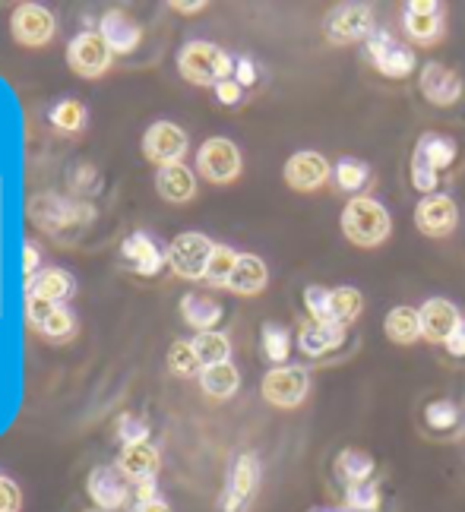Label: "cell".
Returning a JSON list of instances; mask_svg holds the SVG:
<instances>
[{
  "label": "cell",
  "instance_id": "obj_12",
  "mask_svg": "<svg viewBox=\"0 0 465 512\" xmlns=\"http://www.w3.org/2000/svg\"><path fill=\"white\" fill-rule=\"evenodd\" d=\"M143 152H146V159L159 168L181 165V159L187 155V133L171 121H155L143 133Z\"/></svg>",
  "mask_w": 465,
  "mask_h": 512
},
{
  "label": "cell",
  "instance_id": "obj_13",
  "mask_svg": "<svg viewBox=\"0 0 465 512\" xmlns=\"http://www.w3.org/2000/svg\"><path fill=\"white\" fill-rule=\"evenodd\" d=\"M310 389L304 367H273L263 377V399L276 408H298Z\"/></svg>",
  "mask_w": 465,
  "mask_h": 512
},
{
  "label": "cell",
  "instance_id": "obj_16",
  "mask_svg": "<svg viewBox=\"0 0 465 512\" xmlns=\"http://www.w3.org/2000/svg\"><path fill=\"white\" fill-rule=\"evenodd\" d=\"M415 225L421 234H428V238H447L459 225V209L450 196H443V193L424 196L415 209Z\"/></svg>",
  "mask_w": 465,
  "mask_h": 512
},
{
  "label": "cell",
  "instance_id": "obj_51",
  "mask_svg": "<svg viewBox=\"0 0 465 512\" xmlns=\"http://www.w3.org/2000/svg\"><path fill=\"white\" fill-rule=\"evenodd\" d=\"M314 512H333V509H314Z\"/></svg>",
  "mask_w": 465,
  "mask_h": 512
},
{
  "label": "cell",
  "instance_id": "obj_47",
  "mask_svg": "<svg viewBox=\"0 0 465 512\" xmlns=\"http://www.w3.org/2000/svg\"><path fill=\"white\" fill-rule=\"evenodd\" d=\"M235 80H238L241 89L257 83V64L250 61V57H238V61H235Z\"/></svg>",
  "mask_w": 465,
  "mask_h": 512
},
{
  "label": "cell",
  "instance_id": "obj_38",
  "mask_svg": "<svg viewBox=\"0 0 465 512\" xmlns=\"http://www.w3.org/2000/svg\"><path fill=\"white\" fill-rule=\"evenodd\" d=\"M345 506L348 512H377L380 509V490L374 481L345 487Z\"/></svg>",
  "mask_w": 465,
  "mask_h": 512
},
{
  "label": "cell",
  "instance_id": "obj_35",
  "mask_svg": "<svg viewBox=\"0 0 465 512\" xmlns=\"http://www.w3.org/2000/svg\"><path fill=\"white\" fill-rule=\"evenodd\" d=\"M76 329H80V323H76V313L67 304H61L35 332H38V336L51 339V342H67V339L76 336Z\"/></svg>",
  "mask_w": 465,
  "mask_h": 512
},
{
  "label": "cell",
  "instance_id": "obj_1",
  "mask_svg": "<svg viewBox=\"0 0 465 512\" xmlns=\"http://www.w3.org/2000/svg\"><path fill=\"white\" fill-rule=\"evenodd\" d=\"M32 222L42 228L51 241L70 247L83 238V231L95 222V206L86 200H70L64 193H38L29 203Z\"/></svg>",
  "mask_w": 465,
  "mask_h": 512
},
{
  "label": "cell",
  "instance_id": "obj_39",
  "mask_svg": "<svg viewBox=\"0 0 465 512\" xmlns=\"http://www.w3.org/2000/svg\"><path fill=\"white\" fill-rule=\"evenodd\" d=\"M367 174H371V171H367L364 162H358V159H342L336 165V184L342 190H361L367 184Z\"/></svg>",
  "mask_w": 465,
  "mask_h": 512
},
{
  "label": "cell",
  "instance_id": "obj_14",
  "mask_svg": "<svg viewBox=\"0 0 465 512\" xmlns=\"http://www.w3.org/2000/svg\"><path fill=\"white\" fill-rule=\"evenodd\" d=\"M371 32H374V10L367 4H345L326 19V35L336 45L361 42V38H371Z\"/></svg>",
  "mask_w": 465,
  "mask_h": 512
},
{
  "label": "cell",
  "instance_id": "obj_41",
  "mask_svg": "<svg viewBox=\"0 0 465 512\" xmlns=\"http://www.w3.org/2000/svg\"><path fill=\"white\" fill-rule=\"evenodd\" d=\"M118 440L124 446H137V443H149V424L137 415H121L118 418Z\"/></svg>",
  "mask_w": 465,
  "mask_h": 512
},
{
  "label": "cell",
  "instance_id": "obj_42",
  "mask_svg": "<svg viewBox=\"0 0 465 512\" xmlns=\"http://www.w3.org/2000/svg\"><path fill=\"white\" fill-rule=\"evenodd\" d=\"M0 512H23V490L0 471Z\"/></svg>",
  "mask_w": 465,
  "mask_h": 512
},
{
  "label": "cell",
  "instance_id": "obj_50",
  "mask_svg": "<svg viewBox=\"0 0 465 512\" xmlns=\"http://www.w3.org/2000/svg\"><path fill=\"white\" fill-rule=\"evenodd\" d=\"M171 10H178V13H200V10H206V4H203V0H190V4H184V0H174Z\"/></svg>",
  "mask_w": 465,
  "mask_h": 512
},
{
  "label": "cell",
  "instance_id": "obj_25",
  "mask_svg": "<svg viewBox=\"0 0 465 512\" xmlns=\"http://www.w3.org/2000/svg\"><path fill=\"white\" fill-rule=\"evenodd\" d=\"M345 342V326L336 323H304L298 332V345L307 358H323Z\"/></svg>",
  "mask_w": 465,
  "mask_h": 512
},
{
  "label": "cell",
  "instance_id": "obj_5",
  "mask_svg": "<svg viewBox=\"0 0 465 512\" xmlns=\"http://www.w3.org/2000/svg\"><path fill=\"white\" fill-rule=\"evenodd\" d=\"M212 250H216V244H212L206 234L184 231L168 247V266L174 269V275H181L187 282H203Z\"/></svg>",
  "mask_w": 465,
  "mask_h": 512
},
{
  "label": "cell",
  "instance_id": "obj_36",
  "mask_svg": "<svg viewBox=\"0 0 465 512\" xmlns=\"http://www.w3.org/2000/svg\"><path fill=\"white\" fill-rule=\"evenodd\" d=\"M260 342H263L266 358L282 367V361L288 358V351H292V336H288V329L279 326V323H266L263 332H260Z\"/></svg>",
  "mask_w": 465,
  "mask_h": 512
},
{
  "label": "cell",
  "instance_id": "obj_28",
  "mask_svg": "<svg viewBox=\"0 0 465 512\" xmlns=\"http://www.w3.org/2000/svg\"><path fill=\"white\" fill-rule=\"evenodd\" d=\"M361 307H364V298H361L358 288H352V285L329 288V298H326V323H336V326L355 323Z\"/></svg>",
  "mask_w": 465,
  "mask_h": 512
},
{
  "label": "cell",
  "instance_id": "obj_34",
  "mask_svg": "<svg viewBox=\"0 0 465 512\" xmlns=\"http://www.w3.org/2000/svg\"><path fill=\"white\" fill-rule=\"evenodd\" d=\"M238 256L241 253H235L231 247L216 244V250H212V256H209V266H206V279L203 282L216 285V288H228L231 275H235V266H238Z\"/></svg>",
  "mask_w": 465,
  "mask_h": 512
},
{
  "label": "cell",
  "instance_id": "obj_24",
  "mask_svg": "<svg viewBox=\"0 0 465 512\" xmlns=\"http://www.w3.org/2000/svg\"><path fill=\"white\" fill-rule=\"evenodd\" d=\"M26 294H29V298L51 301V304H64L76 294V282H73V275L64 272V269H42L26 285Z\"/></svg>",
  "mask_w": 465,
  "mask_h": 512
},
{
  "label": "cell",
  "instance_id": "obj_22",
  "mask_svg": "<svg viewBox=\"0 0 465 512\" xmlns=\"http://www.w3.org/2000/svg\"><path fill=\"white\" fill-rule=\"evenodd\" d=\"M405 32H409L415 42L431 45L443 32V7L431 4V0H415V4L405 7Z\"/></svg>",
  "mask_w": 465,
  "mask_h": 512
},
{
  "label": "cell",
  "instance_id": "obj_6",
  "mask_svg": "<svg viewBox=\"0 0 465 512\" xmlns=\"http://www.w3.org/2000/svg\"><path fill=\"white\" fill-rule=\"evenodd\" d=\"M111 57H114V51L99 35V29H83L80 35H73L67 45V64L76 76H83V80L102 76L111 67Z\"/></svg>",
  "mask_w": 465,
  "mask_h": 512
},
{
  "label": "cell",
  "instance_id": "obj_8",
  "mask_svg": "<svg viewBox=\"0 0 465 512\" xmlns=\"http://www.w3.org/2000/svg\"><path fill=\"white\" fill-rule=\"evenodd\" d=\"M197 168L209 184H231L241 174V152L225 136H212L197 152Z\"/></svg>",
  "mask_w": 465,
  "mask_h": 512
},
{
  "label": "cell",
  "instance_id": "obj_19",
  "mask_svg": "<svg viewBox=\"0 0 465 512\" xmlns=\"http://www.w3.org/2000/svg\"><path fill=\"white\" fill-rule=\"evenodd\" d=\"M329 177V162L323 159L320 152H295L292 159L285 162V184L292 190L310 193L326 184Z\"/></svg>",
  "mask_w": 465,
  "mask_h": 512
},
{
  "label": "cell",
  "instance_id": "obj_21",
  "mask_svg": "<svg viewBox=\"0 0 465 512\" xmlns=\"http://www.w3.org/2000/svg\"><path fill=\"white\" fill-rule=\"evenodd\" d=\"M159 465H162V456H159V449H155L152 443L124 446L121 456H118V468L124 471V478L130 484L155 481V475H159Z\"/></svg>",
  "mask_w": 465,
  "mask_h": 512
},
{
  "label": "cell",
  "instance_id": "obj_48",
  "mask_svg": "<svg viewBox=\"0 0 465 512\" xmlns=\"http://www.w3.org/2000/svg\"><path fill=\"white\" fill-rule=\"evenodd\" d=\"M447 351L453 354V358H465V317H462V323L456 326V332L450 336V342H447Z\"/></svg>",
  "mask_w": 465,
  "mask_h": 512
},
{
  "label": "cell",
  "instance_id": "obj_49",
  "mask_svg": "<svg viewBox=\"0 0 465 512\" xmlns=\"http://www.w3.org/2000/svg\"><path fill=\"white\" fill-rule=\"evenodd\" d=\"M133 512H171L168 503L162 497H155V500H146V503H133Z\"/></svg>",
  "mask_w": 465,
  "mask_h": 512
},
{
  "label": "cell",
  "instance_id": "obj_10",
  "mask_svg": "<svg viewBox=\"0 0 465 512\" xmlns=\"http://www.w3.org/2000/svg\"><path fill=\"white\" fill-rule=\"evenodd\" d=\"M121 263L143 275V279H155L165 266H168V250L162 247V241L149 231H133L130 238L121 244Z\"/></svg>",
  "mask_w": 465,
  "mask_h": 512
},
{
  "label": "cell",
  "instance_id": "obj_9",
  "mask_svg": "<svg viewBox=\"0 0 465 512\" xmlns=\"http://www.w3.org/2000/svg\"><path fill=\"white\" fill-rule=\"evenodd\" d=\"M260 487V459L254 452H241L228 471V484H225V494L219 500L222 512H244L250 497L257 494Z\"/></svg>",
  "mask_w": 465,
  "mask_h": 512
},
{
  "label": "cell",
  "instance_id": "obj_32",
  "mask_svg": "<svg viewBox=\"0 0 465 512\" xmlns=\"http://www.w3.org/2000/svg\"><path fill=\"white\" fill-rule=\"evenodd\" d=\"M374 459L367 456V452L361 449H342L339 456H336V475L345 487H352V484H367L374 478Z\"/></svg>",
  "mask_w": 465,
  "mask_h": 512
},
{
  "label": "cell",
  "instance_id": "obj_43",
  "mask_svg": "<svg viewBox=\"0 0 465 512\" xmlns=\"http://www.w3.org/2000/svg\"><path fill=\"white\" fill-rule=\"evenodd\" d=\"M326 298H329V288H323V285L304 288V304H307L310 320L314 323H326Z\"/></svg>",
  "mask_w": 465,
  "mask_h": 512
},
{
  "label": "cell",
  "instance_id": "obj_45",
  "mask_svg": "<svg viewBox=\"0 0 465 512\" xmlns=\"http://www.w3.org/2000/svg\"><path fill=\"white\" fill-rule=\"evenodd\" d=\"M241 98H244V89L238 86V80H235V76H231V80H222L219 86H216V102L219 105H238L241 102Z\"/></svg>",
  "mask_w": 465,
  "mask_h": 512
},
{
  "label": "cell",
  "instance_id": "obj_2",
  "mask_svg": "<svg viewBox=\"0 0 465 512\" xmlns=\"http://www.w3.org/2000/svg\"><path fill=\"white\" fill-rule=\"evenodd\" d=\"M178 70H181V76L187 83L216 89L222 80H231V76H235V61H231V54L222 51L219 45L187 42L178 51Z\"/></svg>",
  "mask_w": 465,
  "mask_h": 512
},
{
  "label": "cell",
  "instance_id": "obj_31",
  "mask_svg": "<svg viewBox=\"0 0 465 512\" xmlns=\"http://www.w3.org/2000/svg\"><path fill=\"white\" fill-rule=\"evenodd\" d=\"M48 124L61 133H80L89 124V108L80 98H57L48 108Z\"/></svg>",
  "mask_w": 465,
  "mask_h": 512
},
{
  "label": "cell",
  "instance_id": "obj_15",
  "mask_svg": "<svg viewBox=\"0 0 465 512\" xmlns=\"http://www.w3.org/2000/svg\"><path fill=\"white\" fill-rule=\"evenodd\" d=\"M367 54L377 64V70L390 80H402L415 70V54L409 48H402L390 32L374 29L371 38H367Z\"/></svg>",
  "mask_w": 465,
  "mask_h": 512
},
{
  "label": "cell",
  "instance_id": "obj_17",
  "mask_svg": "<svg viewBox=\"0 0 465 512\" xmlns=\"http://www.w3.org/2000/svg\"><path fill=\"white\" fill-rule=\"evenodd\" d=\"M99 35L105 38L114 54H133L143 42V26L124 10H108L99 19Z\"/></svg>",
  "mask_w": 465,
  "mask_h": 512
},
{
  "label": "cell",
  "instance_id": "obj_7",
  "mask_svg": "<svg viewBox=\"0 0 465 512\" xmlns=\"http://www.w3.org/2000/svg\"><path fill=\"white\" fill-rule=\"evenodd\" d=\"M86 494L99 512H121L127 503H133V484L118 465H99L89 471Z\"/></svg>",
  "mask_w": 465,
  "mask_h": 512
},
{
  "label": "cell",
  "instance_id": "obj_40",
  "mask_svg": "<svg viewBox=\"0 0 465 512\" xmlns=\"http://www.w3.org/2000/svg\"><path fill=\"white\" fill-rule=\"evenodd\" d=\"M424 421H428L434 430H450V427H456V421H459V408H456V402H450V399L431 402L428 408H424Z\"/></svg>",
  "mask_w": 465,
  "mask_h": 512
},
{
  "label": "cell",
  "instance_id": "obj_3",
  "mask_svg": "<svg viewBox=\"0 0 465 512\" xmlns=\"http://www.w3.org/2000/svg\"><path fill=\"white\" fill-rule=\"evenodd\" d=\"M342 231H345V238L358 247H377L390 238L393 222L383 203L371 200V196H355V200H348V206L342 209Z\"/></svg>",
  "mask_w": 465,
  "mask_h": 512
},
{
  "label": "cell",
  "instance_id": "obj_4",
  "mask_svg": "<svg viewBox=\"0 0 465 512\" xmlns=\"http://www.w3.org/2000/svg\"><path fill=\"white\" fill-rule=\"evenodd\" d=\"M459 155V146L456 140L443 133H424L418 146H415V155H412V184L415 190L421 193H431L437 187V177L440 171H447Z\"/></svg>",
  "mask_w": 465,
  "mask_h": 512
},
{
  "label": "cell",
  "instance_id": "obj_11",
  "mask_svg": "<svg viewBox=\"0 0 465 512\" xmlns=\"http://www.w3.org/2000/svg\"><path fill=\"white\" fill-rule=\"evenodd\" d=\"M10 32L19 45L26 48H42L48 45L57 32V19L42 4H19L10 16Z\"/></svg>",
  "mask_w": 465,
  "mask_h": 512
},
{
  "label": "cell",
  "instance_id": "obj_26",
  "mask_svg": "<svg viewBox=\"0 0 465 512\" xmlns=\"http://www.w3.org/2000/svg\"><path fill=\"white\" fill-rule=\"evenodd\" d=\"M222 304L216 298H206V294H184L181 298V317L187 326H193L197 332H216V326L222 323Z\"/></svg>",
  "mask_w": 465,
  "mask_h": 512
},
{
  "label": "cell",
  "instance_id": "obj_27",
  "mask_svg": "<svg viewBox=\"0 0 465 512\" xmlns=\"http://www.w3.org/2000/svg\"><path fill=\"white\" fill-rule=\"evenodd\" d=\"M269 282V269L266 263L260 260V256L254 253H241L238 256V266H235V275H231L228 288L235 294H244V298H250V294H260Z\"/></svg>",
  "mask_w": 465,
  "mask_h": 512
},
{
  "label": "cell",
  "instance_id": "obj_37",
  "mask_svg": "<svg viewBox=\"0 0 465 512\" xmlns=\"http://www.w3.org/2000/svg\"><path fill=\"white\" fill-rule=\"evenodd\" d=\"M168 370L174 373V377H197V373L203 370V364L197 361V354H193V345L190 342H174L171 351H168Z\"/></svg>",
  "mask_w": 465,
  "mask_h": 512
},
{
  "label": "cell",
  "instance_id": "obj_29",
  "mask_svg": "<svg viewBox=\"0 0 465 512\" xmlns=\"http://www.w3.org/2000/svg\"><path fill=\"white\" fill-rule=\"evenodd\" d=\"M383 329H386V339L396 342V345H412L418 336H421V313L415 307H393L386 313L383 320Z\"/></svg>",
  "mask_w": 465,
  "mask_h": 512
},
{
  "label": "cell",
  "instance_id": "obj_23",
  "mask_svg": "<svg viewBox=\"0 0 465 512\" xmlns=\"http://www.w3.org/2000/svg\"><path fill=\"white\" fill-rule=\"evenodd\" d=\"M155 190L168 203H190L197 196V177L181 162V165H165L155 174Z\"/></svg>",
  "mask_w": 465,
  "mask_h": 512
},
{
  "label": "cell",
  "instance_id": "obj_46",
  "mask_svg": "<svg viewBox=\"0 0 465 512\" xmlns=\"http://www.w3.org/2000/svg\"><path fill=\"white\" fill-rule=\"evenodd\" d=\"M38 272H42V256H38V247L29 241V244L23 247V275H26V285L35 279Z\"/></svg>",
  "mask_w": 465,
  "mask_h": 512
},
{
  "label": "cell",
  "instance_id": "obj_52",
  "mask_svg": "<svg viewBox=\"0 0 465 512\" xmlns=\"http://www.w3.org/2000/svg\"><path fill=\"white\" fill-rule=\"evenodd\" d=\"M95 512H99V509H95Z\"/></svg>",
  "mask_w": 465,
  "mask_h": 512
},
{
  "label": "cell",
  "instance_id": "obj_18",
  "mask_svg": "<svg viewBox=\"0 0 465 512\" xmlns=\"http://www.w3.org/2000/svg\"><path fill=\"white\" fill-rule=\"evenodd\" d=\"M418 86H421L424 98H428V102L437 105V108H450L462 98V76L453 73L450 67H443V64L424 67L421 76H418Z\"/></svg>",
  "mask_w": 465,
  "mask_h": 512
},
{
  "label": "cell",
  "instance_id": "obj_30",
  "mask_svg": "<svg viewBox=\"0 0 465 512\" xmlns=\"http://www.w3.org/2000/svg\"><path fill=\"white\" fill-rule=\"evenodd\" d=\"M200 386L212 399H231L238 392V386H241V373L231 361L216 364V367H203L200 370Z\"/></svg>",
  "mask_w": 465,
  "mask_h": 512
},
{
  "label": "cell",
  "instance_id": "obj_44",
  "mask_svg": "<svg viewBox=\"0 0 465 512\" xmlns=\"http://www.w3.org/2000/svg\"><path fill=\"white\" fill-rule=\"evenodd\" d=\"M70 184H73V190H76V193L89 196V193H95V190H99V171H95L92 165H80V168L73 171Z\"/></svg>",
  "mask_w": 465,
  "mask_h": 512
},
{
  "label": "cell",
  "instance_id": "obj_33",
  "mask_svg": "<svg viewBox=\"0 0 465 512\" xmlns=\"http://www.w3.org/2000/svg\"><path fill=\"white\" fill-rule=\"evenodd\" d=\"M190 345L203 367L228 364V358H231V342H228V336H222V332H197V336L190 339Z\"/></svg>",
  "mask_w": 465,
  "mask_h": 512
},
{
  "label": "cell",
  "instance_id": "obj_20",
  "mask_svg": "<svg viewBox=\"0 0 465 512\" xmlns=\"http://www.w3.org/2000/svg\"><path fill=\"white\" fill-rule=\"evenodd\" d=\"M418 313H421V336L428 339V342H434V345H437V342H440V345H447L450 336L456 332V326L462 323L456 304L443 301V298L424 301V307H421Z\"/></svg>",
  "mask_w": 465,
  "mask_h": 512
}]
</instances>
